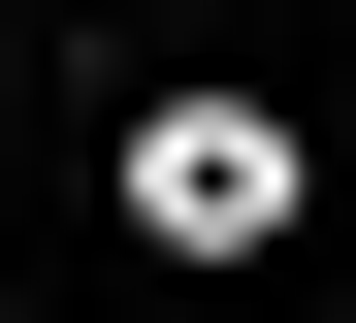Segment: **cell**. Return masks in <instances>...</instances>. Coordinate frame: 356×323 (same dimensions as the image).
<instances>
[{
	"mask_svg": "<svg viewBox=\"0 0 356 323\" xmlns=\"http://www.w3.org/2000/svg\"><path fill=\"white\" fill-rule=\"evenodd\" d=\"M291 97H130V258H291Z\"/></svg>",
	"mask_w": 356,
	"mask_h": 323,
	"instance_id": "obj_1",
	"label": "cell"
}]
</instances>
